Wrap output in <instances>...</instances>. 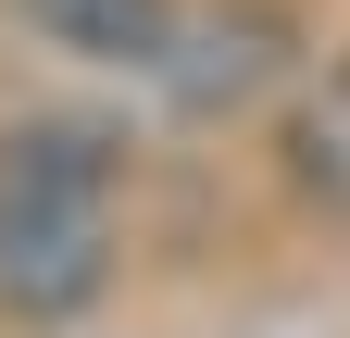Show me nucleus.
Returning <instances> with one entry per match:
<instances>
[{"instance_id":"nucleus-1","label":"nucleus","mask_w":350,"mask_h":338,"mask_svg":"<svg viewBox=\"0 0 350 338\" xmlns=\"http://www.w3.org/2000/svg\"><path fill=\"white\" fill-rule=\"evenodd\" d=\"M125 238V138L88 113H25L0 138V313L75 326L113 288Z\"/></svg>"},{"instance_id":"nucleus-2","label":"nucleus","mask_w":350,"mask_h":338,"mask_svg":"<svg viewBox=\"0 0 350 338\" xmlns=\"http://www.w3.org/2000/svg\"><path fill=\"white\" fill-rule=\"evenodd\" d=\"M275 75H288V13H262V0H175V25L150 51V88L200 125L250 113Z\"/></svg>"},{"instance_id":"nucleus-3","label":"nucleus","mask_w":350,"mask_h":338,"mask_svg":"<svg viewBox=\"0 0 350 338\" xmlns=\"http://www.w3.org/2000/svg\"><path fill=\"white\" fill-rule=\"evenodd\" d=\"M13 25L38 38V51H63V63H125V75H150L175 0H13Z\"/></svg>"},{"instance_id":"nucleus-4","label":"nucleus","mask_w":350,"mask_h":338,"mask_svg":"<svg viewBox=\"0 0 350 338\" xmlns=\"http://www.w3.org/2000/svg\"><path fill=\"white\" fill-rule=\"evenodd\" d=\"M275 163H288V188L313 200V213L350 226V63L300 75V101H288V125H275Z\"/></svg>"}]
</instances>
